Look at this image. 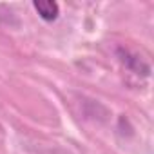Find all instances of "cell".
<instances>
[{"label":"cell","mask_w":154,"mask_h":154,"mask_svg":"<svg viewBox=\"0 0 154 154\" xmlns=\"http://www.w3.org/2000/svg\"><path fill=\"white\" fill-rule=\"evenodd\" d=\"M33 8L38 13V17L45 22H54L60 15V6L53 0H35Z\"/></svg>","instance_id":"cell-1"}]
</instances>
